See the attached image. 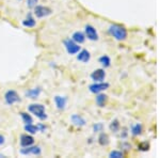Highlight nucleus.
Returning a JSON list of instances; mask_svg holds the SVG:
<instances>
[{
	"label": "nucleus",
	"mask_w": 160,
	"mask_h": 158,
	"mask_svg": "<svg viewBox=\"0 0 160 158\" xmlns=\"http://www.w3.org/2000/svg\"><path fill=\"white\" fill-rule=\"evenodd\" d=\"M108 31H109L110 34L118 41H124L127 38V34H128L126 28L120 25H111Z\"/></svg>",
	"instance_id": "1"
},
{
	"label": "nucleus",
	"mask_w": 160,
	"mask_h": 158,
	"mask_svg": "<svg viewBox=\"0 0 160 158\" xmlns=\"http://www.w3.org/2000/svg\"><path fill=\"white\" fill-rule=\"evenodd\" d=\"M28 109H29L31 113H33L40 120H45L47 118L45 112V107L43 105H41V104H31Z\"/></svg>",
	"instance_id": "2"
},
{
	"label": "nucleus",
	"mask_w": 160,
	"mask_h": 158,
	"mask_svg": "<svg viewBox=\"0 0 160 158\" xmlns=\"http://www.w3.org/2000/svg\"><path fill=\"white\" fill-rule=\"evenodd\" d=\"M64 46L66 48V51L69 54V55H76L80 51V46L79 44H77L73 38H66L64 41Z\"/></svg>",
	"instance_id": "3"
},
{
	"label": "nucleus",
	"mask_w": 160,
	"mask_h": 158,
	"mask_svg": "<svg viewBox=\"0 0 160 158\" xmlns=\"http://www.w3.org/2000/svg\"><path fill=\"white\" fill-rule=\"evenodd\" d=\"M4 100H6V103L8 105L12 106V105H14L15 103H18L20 100V98L16 91H14V90H9V91L4 94Z\"/></svg>",
	"instance_id": "4"
},
{
	"label": "nucleus",
	"mask_w": 160,
	"mask_h": 158,
	"mask_svg": "<svg viewBox=\"0 0 160 158\" xmlns=\"http://www.w3.org/2000/svg\"><path fill=\"white\" fill-rule=\"evenodd\" d=\"M51 9H49L48 7H44V6H35L34 7V15L38 18H43L46 17L48 15L51 14Z\"/></svg>",
	"instance_id": "5"
},
{
	"label": "nucleus",
	"mask_w": 160,
	"mask_h": 158,
	"mask_svg": "<svg viewBox=\"0 0 160 158\" xmlns=\"http://www.w3.org/2000/svg\"><path fill=\"white\" fill-rule=\"evenodd\" d=\"M108 88H109V84H107V82H95V84H91L89 87L90 91L92 93H95V94H98V93L105 91V90H107Z\"/></svg>",
	"instance_id": "6"
},
{
	"label": "nucleus",
	"mask_w": 160,
	"mask_h": 158,
	"mask_svg": "<svg viewBox=\"0 0 160 158\" xmlns=\"http://www.w3.org/2000/svg\"><path fill=\"white\" fill-rule=\"evenodd\" d=\"M84 31H86V37L91 41H97L98 40V33H97L96 29H95L93 26L91 25H87L86 28H84Z\"/></svg>",
	"instance_id": "7"
},
{
	"label": "nucleus",
	"mask_w": 160,
	"mask_h": 158,
	"mask_svg": "<svg viewBox=\"0 0 160 158\" xmlns=\"http://www.w3.org/2000/svg\"><path fill=\"white\" fill-rule=\"evenodd\" d=\"M42 150L40 146H26L20 150V154L22 155H41Z\"/></svg>",
	"instance_id": "8"
},
{
	"label": "nucleus",
	"mask_w": 160,
	"mask_h": 158,
	"mask_svg": "<svg viewBox=\"0 0 160 158\" xmlns=\"http://www.w3.org/2000/svg\"><path fill=\"white\" fill-rule=\"evenodd\" d=\"M105 77H106V72H105V69H95V71L91 74V78H92V80H94L95 82L104 81Z\"/></svg>",
	"instance_id": "9"
},
{
	"label": "nucleus",
	"mask_w": 160,
	"mask_h": 158,
	"mask_svg": "<svg viewBox=\"0 0 160 158\" xmlns=\"http://www.w3.org/2000/svg\"><path fill=\"white\" fill-rule=\"evenodd\" d=\"M33 143H34V138L32 136H29V135H22L20 136V145L22 147L30 146Z\"/></svg>",
	"instance_id": "10"
},
{
	"label": "nucleus",
	"mask_w": 160,
	"mask_h": 158,
	"mask_svg": "<svg viewBox=\"0 0 160 158\" xmlns=\"http://www.w3.org/2000/svg\"><path fill=\"white\" fill-rule=\"evenodd\" d=\"M90 59H91V55H90V53L86 50V49L80 50L78 55H77V60L82 62V63H88L90 61Z\"/></svg>",
	"instance_id": "11"
},
{
	"label": "nucleus",
	"mask_w": 160,
	"mask_h": 158,
	"mask_svg": "<svg viewBox=\"0 0 160 158\" xmlns=\"http://www.w3.org/2000/svg\"><path fill=\"white\" fill-rule=\"evenodd\" d=\"M71 120L73 122L74 125L76 126H79V127H81V126H84L87 124V121L84 118H82L81 115H73L71 116Z\"/></svg>",
	"instance_id": "12"
},
{
	"label": "nucleus",
	"mask_w": 160,
	"mask_h": 158,
	"mask_svg": "<svg viewBox=\"0 0 160 158\" xmlns=\"http://www.w3.org/2000/svg\"><path fill=\"white\" fill-rule=\"evenodd\" d=\"M66 103H68V99H66V97L64 96H60V95H57V96H55V104L57 106V108L58 109H64L66 106Z\"/></svg>",
	"instance_id": "13"
},
{
	"label": "nucleus",
	"mask_w": 160,
	"mask_h": 158,
	"mask_svg": "<svg viewBox=\"0 0 160 158\" xmlns=\"http://www.w3.org/2000/svg\"><path fill=\"white\" fill-rule=\"evenodd\" d=\"M41 92H42V90H41L40 88H33V89H31L29 91L26 92V96L34 99V98H38L40 96Z\"/></svg>",
	"instance_id": "14"
},
{
	"label": "nucleus",
	"mask_w": 160,
	"mask_h": 158,
	"mask_svg": "<svg viewBox=\"0 0 160 158\" xmlns=\"http://www.w3.org/2000/svg\"><path fill=\"white\" fill-rule=\"evenodd\" d=\"M72 38H73V40L77 44H82L84 41H86V35H84L82 32H80V31H76Z\"/></svg>",
	"instance_id": "15"
},
{
	"label": "nucleus",
	"mask_w": 160,
	"mask_h": 158,
	"mask_svg": "<svg viewBox=\"0 0 160 158\" xmlns=\"http://www.w3.org/2000/svg\"><path fill=\"white\" fill-rule=\"evenodd\" d=\"M107 103V95L106 94H100L98 93V95L96 96V104L99 107H104Z\"/></svg>",
	"instance_id": "16"
},
{
	"label": "nucleus",
	"mask_w": 160,
	"mask_h": 158,
	"mask_svg": "<svg viewBox=\"0 0 160 158\" xmlns=\"http://www.w3.org/2000/svg\"><path fill=\"white\" fill-rule=\"evenodd\" d=\"M99 63L102 64L104 67H109L111 65V59L109 56L104 55L99 58Z\"/></svg>",
	"instance_id": "17"
},
{
	"label": "nucleus",
	"mask_w": 160,
	"mask_h": 158,
	"mask_svg": "<svg viewBox=\"0 0 160 158\" xmlns=\"http://www.w3.org/2000/svg\"><path fill=\"white\" fill-rule=\"evenodd\" d=\"M98 142L100 145H108L109 144V137H108V135L105 133L100 134L98 137Z\"/></svg>",
	"instance_id": "18"
},
{
	"label": "nucleus",
	"mask_w": 160,
	"mask_h": 158,
	"mask_svg": "<svg viewBox=\"0 0 160 158\" xmlns=\"http://www.w3.org/2000/svg\"><path fill=\"white\" fill-rule=\"evenodd\" d=\"M131 134L133 136H139V135L142 134V125L139 123L135 124V125L131 126Z\"/></svg>",
	"instance_id": "19"
},
{
	"label": "nucleus",
	"mask_w": 160,
	"mask_h": 158,
	"mask_svg": "<svg viewBox=\"0 0 160 158\" xmlns=\"http://www.w3.org/2000/svg\"><path fill=\"white\" fill-rule=\"evenodd\" d=\"M22 25L25 27H28V28H32L35 26V20L31 17V15H28V17L26 18L25 20H22Z\"/></svg>",
	"instance_id": "20"
},
{
	"label": "nucleus",
	"mask_w": 160,
	"mask_h": 158,
	"mask_svg": "<svg viewBox=\"0 0 160 158\" xmlns=\"http://www.w3.org/2000/svg\"><path fill=\"white\" fill-rule=\"evenodd\" d=\"M25 130L28 131V133H30V134H37L38 131V125L35 126V125H33L32 123H31V124H26V125H25Z\"/></svg>",
	"instance_id": "21"
},
{
	"label": "nucleus",
	"mask_w": 160,
	"mask_h": 158,
	"mask_svg": "<svg viewBox=\"0 0 160 158\" xmlns=\"http://www.w3.org/2000/svg\"><path fill=\"white\" fill-rule=\"evenodd\" d=\"M110 129H111V131H113V133H118V130H120V127H121V125H120V122H118V120H113L112 122L110 123Z\"/></svg>",
	"instance_id": "22"
},
{
	"label": "nucleus",
	"mask_w": 160,
	"mask_h": 158,
	"mask_svg": "<svg viewBox=\"0 0 160 158\" xmlns=\"http://www.w3.org/2000/svg\"><path fill=\"white\" fill-rule=\"evenodd\" d=\"M20 116H22V121H24L25 124H31L33 122V119L31 118V115H28V113H26V112L20 113Z\"/></svg>",
	"instance_id": "23"
},
{
	"label": "nucleus",
	"mask_w": 160,
	"mask_h": 158,
	"mask_svg": "<svg viewBox=\"0 0 160 158\" xmlns=\"http://www.w3.org/2000/svg\"><path fill=\"white\" fill-rule=\"evenodd\" d=\"M124 156V154L121 151H112L109 154V157L111 158H122Z\"/></svg>",
	"instance_id": "24"
},
{
	"label": "nucleus",
	"mask_w": 160,
	"mask_h": 158,
	"mask_svg": "<svg viewBox=\"0 0 160 158\" xmlns=\"http://www.w3.org/2000/svg\"><path fill=\"white\" fill-rule=\"evenodd\" d=\"M102 128H104V125L102 123H97L93 126V131L94 133H100V131H102Z\"/></svg>",
	"instance_id": "25"
},
{
	"label": "nucleus",
	"mask_w": 160,
	"mask_h": 158,
	"mask_svg": "<svg viewBox=\"0 0 160 158\" xmlns=\"http://www.w3.org/2000/svg\"><path fill=\"white\" fill-rule=\"evenodd\" d=\"M38 0H27V7L29 8H34L35 6H38Z\"/></svg>",
	"instance_id": "26"
},
{
	"label": "nucleus",
	"mask_w": 160,
	"mask_h": 158,
	"mask_svg": "<svg viewBox=\"0 0 160 158\" xmlns=\"http://www.w3.org/2000/svg\"><path fill=\"white\" fill-rule=\"evenodd\" d=\"M38 130H40V129H41V131H45V129H46V127L43 125V124H38Z\"/></svg>",
	"instance_id": "27"
},
{
	"label": "nucleus",
	"mask_w": 160,
	"mask_h": 158,
	"mask_svg": "<svg viewBox=\"0 0 160 158\" xmlns=\"http://www.w3.org/2000/svg\"><path fill=\"white\" fill-rule=\"evenodd\" d=\"M3 143H4V137L0 135V145H1V144H3Z\"/></svg>",
	"instance_id": "28"
}]
</instances>
